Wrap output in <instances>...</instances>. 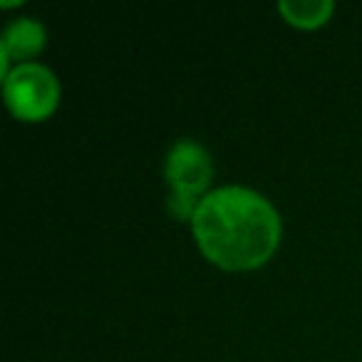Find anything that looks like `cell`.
<instances>
[{"label": "cell", "mask_w": 362, "mask_h": 362, "mask_svg": "<svg viewBox=\"0 0 362 362\" xmlns=\"http://www.w3.org/2000/svg\"><path fill=\"white\" fill-rule=\"evenodd\" d=\"M192 223L202 251L223 268L261 266L281 241L278 211L246 187L214 189L199 202Z\"/></svg>", "instance_id": "1"}, {"label": "cell", "mask_w": 362, "mask_h": 362, "mask_svg": "<svg viewBox=\"0 0 362 362\" xmlns=\"http://www.w3.org/2000/svg\"><path fill=\"white\" fill-rule=\"evenodd\" d=\"M214 164L209 151L194 139H179L166 156V179L171 184L169 209L179 218L194 216L199 192L209 187Z\"/></svg>", "instance_id": "2"}, {"label": "cell", "mask_w": 362, "mask_h": 362, "mask_svg": "<svg viewBox=\"0 0 362 362\" xmlns=\"http://www.w3.org/2000/svg\"><path fill=\"white\" fill-rule=\"evenodd\" d=\"M60 82L40 62H21L6 77V102L21 119H42L57 107Z\"/></svg>", "instance_id": "3"}, {"label": "cell", "mask_w": 362, "mask_h": 362, "mask_svg": "<svg viewBox=\"0 0 362 362\" xmlns=\"http://www.w3.org/2000/svg\"><path fill=\"white\" fill-rule=\"evenodd\" d=\"M45 45V28L33 18H18L3 30V40H0V65H3V75L8 72V62L11 60H25V57L35 55Z\"/></svg>", "instance_id": "4"}, {"label": "cell", "mask_w": 362, "mask_h": 362, "mask_svg": "<svg viewBox=\"0 0 362 362\" xmlns=\"http://www.w3.org/2000/svg\"><path fill=\"white\" fill-rule=\"evenodd\" d=\"M281 13L300 28H315L332 13V0H281Z\"/></svg>", "instance_id": "5"}]
</instances>
